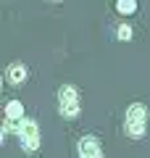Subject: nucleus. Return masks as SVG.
I'll return each mask as SVG.
<instances>
[{
    "mask_svg": "<svg viewBox=\"0 0 150 158\" xmlns=\"http://www.w3.org/2000/svg\"><path fill=\"white\" fill-rule=\"evenodd\" d=\"M116 11L121 13V16H132V13L137 11V3H134V0H119V3H116Z\"/></svg>",
    "mask_w": 150,
    "mask_h": 158,
    "instance_id": "obj_7",
    "label": "nucleus"
},
{
    "mask_svg": "<svg viewBox=\"0 0 150 158\" xmlns=\"http://www.w3.org/2000/svg\"><path fill=\"white\" fill-rule=\"evenodd\" d=\"M6 121H13V124L24 121V106H21V100H8V106H6Z\"/></svg>",
    "mask_w": 150,
    "mask_h": 158,
    "instance_id": "obj_6",
    "label": "nucleus"
},
{
    "mask_svg": "<svg viewBox=\"0 0 150 158\" xmlns=\"http://www.w3.org/2000/svg\"><path fill=\"white\" fill-rule=\"evenodd\" d=\"M19 142H21V148L27 153H34L40 148V127L34 118H24L21 124H19Z\"/></svg>",
    "mask_w": 150,
    "mask_h": 158,
    "instance_id": "obj_3",
    "label": "nucleus"
},
{
    "mask_svg": "<svg viewBox=\"0 0 150 158\" xmlns=\"http://www.w3.org/2000/svg\"><path fill=\"white\" fill-rule=\"evenodd\" d=\"M27 66H24V63H11V66L6 69V79H8V85H24V82H27Z\"/></svg>",
    "mask_w": 150,
    "mask_h": 158,
    "instance_id": "obj_5",
    "label": "nucleus"
},
{
    "mask_svg": "<svg viewBox=\"0 0 150 158\" xmlns=\"http://www.w3.org/2000/svg\"><path fill=\"white\" fill-rule=\"evenodd\" d=\"M119 40H121V42H129V40H132V27H129V24H121V27H119Z\"/></svg>",
    "mask_w": 150,
    "mask_h": 158,
    "instance_id": "obj_8",
    "label": "nucleus"
},
{
    "mask_svg": "<svg viewBox=\"0 0 150 158\" xmlns=\"http://www.w3.org/2000/svg\"><path fill=\"white\" fill-rule=\"evenodd\" d=\"M77 153L79 158H103V150H100V142L95 135H82L77 142Z\"/></svg>",
    "mask_w": 150,
    "mask_h": 158,
    "instance_id": "obj_4",
    "label": "nucleus"
},
{
    "mask_svg": "<svg viewBox=\"0 0 150 158\" xmlns=\"http://www.w3.org/2000/svg\"><path fill=\"white\" fill-rule=\"evenodd\" d=\"M148 129V108L142 103H132L124 113V132H127L132 140H140Z\"/></svg>",
    "mask_w": 150,
    "mask_h": 158,
    "instance_id": "obj_1",
    "label": "nucleus"
},
{
    "mask_svg": "<svg viewBox=\"0 0 150 158\" xmlns=\"http://www.w3.org/2000/svg\"><path fill=\"white\" fill-rule=\"evenodd\" d=\"M58 113L63 118H77L79 116V90L74 85H63L58 90Z\"/></svg>",
    "mask_w": 150,
    "mask_h": 158,
    "instance_id": "obj_2",
    "label": "nucleus"
}]
</instances>
